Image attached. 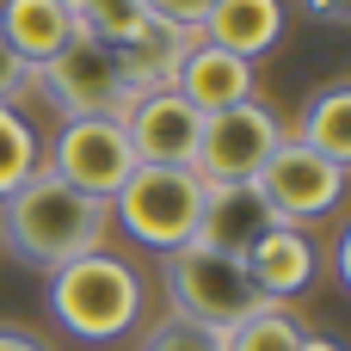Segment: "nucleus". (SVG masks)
<instances>
[{"mask_svg": "<svg viewBox=\"0 0 351 351\" xmlns=\"http://www.w3.org/2000/svg\"><path fill=\"white\" fill-rule=\"evenodd\" d=\"M105 228H111V204L62 185L43 167L12 197H0V234L12 247V259L43 265V271H56V265H68L80 253H99Z\"/></svg>", "mask_w": 351, "mask_h": 351, "instance_id": "obj_1", "label": "nucleus"}, {"mask_svg": "<svg viewBox=\"0 0 351 351\" xmlns=\"http://www.w3.org/2000/svg\"><path fill=\"white\" fill-rule=\"evenodd\" d=\"M49 315L74 339L111 346L142 315V278L123 259H111V253H80V259H68V265L49 271Z\"/></svg>", "mask_w": 351, "mask_h": 351, "instance_id": "obj_2", "label": "nucleus"}, {"mask_svg": "<svg viewBox=\"0 0 351 351\" xmlns=\"http://www.w3.org/2000/svg\"><path fill=\"white\" fill-rule=\"evenodd\" d=\"M167 296H173V315L204 327V333H234L253 308H265V296L253 290L247 265L234 253H216L204 241H185L167 253Z\"/></svg>", "mask_w": 351, "mask_h": 351, "instance_id": "obj_3", "label": "nucleus"}, {"mask_svg": "<svg viewBox=\"0 0 351 351\" xmlns=\"http://www.w3.org/2000/svg\"><path fill=\"white\" fill-rule=\"evenodd\" d=\"M204 197L210 185L191 173V167H136L123 179V191L111 197V216H123V234L154 247V253H173L197 234V216H204Z\"/></svg>", "mask_w": 351, "mask_h": 351, "instance_id": "obj_4", "label": "nucleus"}, {"mask_svg": "<svg viewBox=\"0 0 351 351\" xmlns=\"http://www.w3.org/2000/svg\"><path fill=\"white\" fill-rule=\"evenodd\" d=\"M37 80H43V93L56 99L62 117H117V123H123V111L136 105V99L123 93V74H117L111 43L86 37L80 25H74V37L37 68Z\"/></svg>", "mask_w": 351, "mask_h": 351, "instance_id": "obj_5", "label": "nucleus"}, {"mask_svg": "<svg viewBox=\"0 0 351 351\" xmlns=\"http://www.w3.org/2000/svg\"><path fill=\"white\" fill-rule=\"evenodd\" d=\"M136 167L142 160H136V148H130V136H123L117 117H68L62 136L43 154V173H56L62 185H74L86 197H105V204L123 191V179Z\"/></svg>", "mask_w": 351, "mask_h": 351, "instance_id": "obj_6", "label": "nucleus"}, {"mask_svg": "<svg viewBox=\"0 0 351 351\" xmlns=\"http://www.w3.org/2000/svg\"><path fill=\"white\" fill-rule=\"evenodd\" d=\"M278 142H284V123L265 105L210 111L204 117V136H197V154H191V173L204 185H253Z\"/></svg>", "mask_w": 351, "mask_h": 351, "instance_id": "obj_7", "label": "nucleus"}, {"mask_svg": "<svg viewBox=\"0 0 351 351\" xmlns=\"http://www.w3.org/2000/svg\"><path fill=\"white\" fill-rule=\"evenodd\" d=\"M253 191L271 204V216H278V222L302 228V222H315V216H333V210H339V197H346V173H339L333 160H321L315 148H302L296 136H284V142L271 148V160L259 167Z\"/></svg>", "mask_w": 351, "mask_h": 351, "instance_id": "obj_8", "label": "nucleus"}, {"mask_svg": "<svg viewBox=\"0 0 351 351\" xmlns=\"http://www.w3.org/2000/svg\"><path fill=\"white\" fill-rule=\"evenodd\" d=\"M123 136H130L136 160H148V167H191L197 136H204V111L179 86H160L123 111Z\"/></svg>", "mask_w": 351, "mask_h": 351, "instance_id": "obj_9", "label": "nucleus"}, {"mask_svg": "<svg viewBox=\"0 0 351 351\" xmlns=\"http://www.w3.org/2000/svg\"><path fill=\"white\" fill-rule=\"evenodd\" d=\"M247 278H253V290L265 296V302H290V296H302L308 284H315V241L302 234V228H290V222H271L253 247H247Z\"/></svg>", "mask_w": 351, "mask_h": 351, "instance_id": "obj_10", "label": "nucleus"}, {"mask_svg": "<svg viewBox=\"0 0 351 351\" xmlns=\"http://www.w3.org/2000/svg\"><path fill=\"white\" fill-rule=\"evenodd\" d=\"M173 86H179V93L210 117V111H228V105H253L259 74H253V62H247V56H228V49H216V43H204V37H197Z\"/></svg>", "mask_w": 351, "mask_h": 351, "instance_id": "obj_11", "label": "nucleus"}, {"mask_svg": "<svg viewBox=\"0 0 351 351\" xmlns=\"http://www.w3.org/2000/svg\"><path fill=\"white\" fill-rule=\"evenodd\" d=\"M271 222H278V216H271V204H265L253 185H210V197H204V216H197V234H191V241H204V247H216V253L247 259V247H253Z\"/></svg>", "mask_w": 351, "mask_h": 351, "instance_id": "obj_12", "label": "nucleus"}, {"mask_svg": "<svg viewBox=\"0 0 351 351\" xmlns=\"http://www.w3.org/2000/svg\"><path fill=\"white\" fill-rule=\"evenodd\" d=\"M191 43L197 37H185V31H167V25H142L130 43H117L111 56H117V74H123V93L130 99H142V93H160V86H173L179 80V68H185V56H191Z\"/></svg>", "mask_w": 351, "mask_h": 351, "instance_id": "obj_13", "label": "nucleus"}, {"mask_svg": "<svg viewBox=\"0 0 351 351\" xmlns=\"http://www.w3.org/2000/svg\"><path fill=\"white\" fill-rule=\"evenodd\" d=\"M0 31H6L12 56L25 62V74H37L74 37V12L62 0H0Z\"/></svg>", "mask_w": 351, "mask_h": 351, "instance_id": "obj_14", "label": "nucleus"}, {"mask_svg": "<svg viewBox=\"0 0 351 351\" xmlns=\"http://www.w3.org/2000/svg\"><path fill=\"white\" fill-rule=\"evenodd\" d=\"M197 37L216 43V49H228V56H247L253 62V56H265L284 37V0H216Z\"/></svg>", "mask_w": 351, "mask_h": 351, "instance_id": "obj_15", "label": "nucleus"}, {"mask_svg": "<svg viewBox=\"0 0 351 351\" xmlns=\"http://www.w3.org/2000/svg\"><path fill=\"white\" fill-rule=\"evenodd\" d=\"M296 142L315 148L321 160H333L339 173H351V80H333V86H321L308 99Z\"/></svg>", "mask_w": 351, "mask_h": 351, "instance_id": "obj_16", "label": "nucleus"}, {"mask_svg": "<svg viewBox=\"0 0 351 351\" xmlns=\"http://www.w3.org/2000/svg\"><path fill=\"white\" fill-rule=\"evenodd\" d=\"M302 321L284 308V302H265V308H253L234 333H222V351H302Z\"/></svg>", "mask_w": 351, "mask_h": 351, "instance_id": "obj_17", "label": "nucleus"}, {"mask_svg": "<svg viewBox=\"0 0 351 351\" xmlns=\"http://www.w3.org/2000/svg\"><path fill=\"white\" fill-rule=\"evenodd\" d=\"M68 12H74V25L86 31V37H99V43H130L142 25H148V12H142V0H62Z\"/></svg>", "mask_w": 351, "mask_h": 351, "instance_id": "obj_18", "label": "nucleus"}, {"mask_svg": "<svg viewBox=\"0 0 351 351\" xmlns=\"http://www.w3.org/2000/svg\"><path fill=\"white\" fill-rule=\"evenodd\" d=\"M43 167V148H37V130L12 111V105H0V197H12L31 173Z\"/></svg>", "mask_w": 351, "mask_h": 351, "instance_id": "obj_19", "label": "nucleus"}, {"mask_svg": "<svg viewBox=\"0 0 351 351\" xmlns=\"http://www.w3.org/2000/svg\"><path fill=\"white\" fill-rule=\"evenodd\" d=\"M142 351H222V339L204 333V327H191V321H179V315H167L160 327L142 333Z\"/></svg>", "mask_w": 351, "mask_h": 351, "instance_id": "obj_20", "label": "nucleus"}, {"mask_svg": "<svg viewBox=\"0 0 351 351\" xmlns=\"http://www.w3.org/2000/svg\"><path fill=\"white\" fill-rule=\"evenodd\" d=\"M210 6H216V0H142V12H148L154 25H167V31H185V37H197V31H204Z\"/></svg>", "mask_w": 351, "mask_h": 351, "instance_id": "obj_21", "label": "nucleus"}, {"mask_svg": "<svg viewBox=\"0 0 351 351\" xmlns=\"http://www.w3.org/2000/svg\"><path fill=\"white\" fill-rule=\"evenodd\" d=\"M25 80H31V74H25V62L12 56V43H6V31H0V105H12Z\"/></svg>", "mask_w": 351, "mask_h": 351, "instance_id": "obj_22", "label": "nucleus"}, {"mask_svg": "<svg viewBox=\"0 0 351 351\" xmlns=\"http://www.w3.org/2000/svg\"><path fill=\"white\" fill-rule=\"evenodd\" d=\"M0 351H49L37 333H25V327H0Z\"/></svg>", "mask_w": 351, "mask_h": 351, "instance_id": "obj_23", "label": "nucleus"}, {"mask_svg": "<svg viewBox=\"0 0 351 351\" xmlns=\"http://www.w3.org/2000/svg\"><path fill=\"white\" fill-rule=\"evenodd\" d=\"M333 271H339V284L351 290V228L339 234V247H333Z\"/></svg>", "mask_w": 351, "mask_h": 351, "instance_id": "obj_24", "label": "nucleus"}, {"mask_svg": "<svg viewBox=\"0 0 351 351\" xmlns=\"http://www.w3.org/2000/svg\"><path fill=\"white\" fill-rule=\"evenodd\" d=\"M321 19H339V25H351V0H308Z\"/></svg>", "mask_w": 351, "mask_h": 351, "instance_id": "obj_25", "label": "nucleus"}, {"mask_svg": "<svg viewBox=\"0 0 351 351\" xmlns=\"http://www.w3.org/2000/svg\"><path fill=\"white\" fill-rule=\"evenodd\" d=\"M302 351H346V346H333V339H315V333H308V339H302Z\"/></svg>", "mask_w": 351, "mask_h": 351, "instance_id": "obj_26", "label": "nucleus"}]
</instances>
